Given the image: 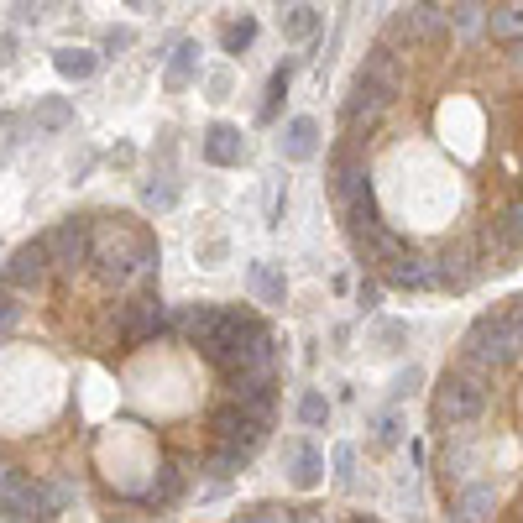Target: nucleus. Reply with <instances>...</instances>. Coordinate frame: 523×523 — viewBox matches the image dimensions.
Masks as SVG:
<instances>
[{
    "mask_svg": "<svg viewBox=\"0 0 523 523\" xmlns=\"http://www.w3.org/2000/svg\"><path fill=\"white\" fill-rule=\"evenodd\" d=\"M246 461H252L246 450H236V445H220V450H215V461H210V471H215V487H225V482H231V476H236Z\"/></svg>",
    "mask_w": 523,
    "mask_h": 523,
    "instance_id": "29",
    "label": "nucleus"
},
{
    "mask_svg": "<svg viewBox=\"0 0 523 523\" xmlns=\"http://www.w3.org/2000/svg\"><path fill=\"white\" fill-rule=\"evenodd\" d=\"M42 241H48L58 272H79V267L89 262V220H63V225H53Z\"/></svg>",
    "mask_w": 523,
    "mask_h": 523,
    "instance_id": "7",
    "label": "nucleus"
},
{
    "mask_svg": "<svg viewBox=\"0 0 523 523\" xmlns=\"http://www.w3.org/2000/svg\"><path fill=\"white\" fill-rule=\"evenodd\" d=\"M11 325H16V304H11V299H0V335H6Z\"/></svg>",
    "mask_w": 523,
    "mask_h": 523,
    "instance_id": "39",
    "label": "nucleus"
},
{
    "mask_svg": "<svg viewBox=\"0 0 523 523\" xmlns=\"http://www.w3.org/2000/svg\"><path fill=\"white\" fill-rule=\"evenodd\" d=\"M241 518L246 523H272V518H293V513L278 508V503H252V508H241Z\"/></svg>",
    "mask_w": 523,
    "mask_h": 523,
    "instance_id": "34",
    "label": "nucleus"
},
{
    "mask_svg": "<svg viewBox=\"0 0 523 523\" xmlns=\"http://www.w3.org/2000/svg\"><path fill=\"white\" fill-rule=\"evenodd\" d=\"M0 508H6V518H53V513H48V492L32 487L21 471L11 476V487L0 492Z\"/></svg>",
    "mask_w": 523,
    "mask_h": 523,
    "instance_id": "14",
    "label": "nucleus"
},
{
    "mask_svg": "<svg viewBox=\"0 0 523 523\" xmlns=\"http://www.w3.org/2000/svg\"><path fill=\"white\" fill-rule=\"evenodd\" d=\"M492 508H497L492 487H466V492L456 497V508H450V518H461V523H476V518H492Z\"/></svg>",
    "mask_w": 523,
    "mask_h": 523,
    "instance_id": "25",
    "label": "nucleus"
},
{
    "mask_svg": "<svg viewBox=\"0 0 523 523\" xmlns=\"http://www.w3.org/2000/svg\"><path fill=\"white\" fill-rule=\"evenodd\" d=\"M393 48H440L450 37V0H414V6L393 11L388 32Z\"/></svg>",
    "mask_w": 523,
    "mask_h": 523,
    "instance_id": "3",
    "label": "nucleus"
},
{
    "mask_svg": "<svg viewBox=\"0 0 523 523\" xmlns=\"http://www.w3.org/2000/svg\"><path fill=\"white\" fill-rule=\"evenodd\" d=\"M283 461H288V482L299 487V492H314L325 482V456L314 445H304V440H288L283 445Z\"/></svg>",
    "mask_w": 523,
    "mask_h": 523,
    "instance_id": "12",
    "label": "nucleus"
},
{
    "mask_svg": "<svg viewBox=\"0 0 523 523\" xmlns=\"http://www.w3.org/2000/svg\"><path fill=\"white\" fill-rule=\"evenodd\" d=\"M503 63H508V74H513V79H523V37H518V42H508Z\"/></svg>",
    "mask_w": 523,
    "mask_h": 523,
    "instance_id": "36",
    "label": "nucleus"
},
{
    "mask_svg": "<svg viewBox=\"0 0 523 523\" xmlns=\"http://www.w3.org/2000/svg\"><path fill=\"white\" fill-rule=\"evenodd\" d=\"M121 335L131 340V346H142V340L168 335V309H163V299L142 293L136 304H126V314H121Z\"/></svg>",
    "mask_w": 523,
    "mask_h": 523,
    "instance_id": "10",
    "label": "nucleus"
},
{
    "mask_svg": "<svg viewBox=\"0 0 523 523\" xmlns=\"http://www.w3.org/2000/svg\"><path fill=\"white\" fill-rule=\"evenodd\" d=\"M178 497H184V471H178V466H163V471H157V482L142 492V503H147V508H173Z\"/></svg>",
    "mask_w": 523,
    "mask_h": 523,
    "instance_id": "23",
    "label": "nucleus"
},
{
    "mask_svg": "<svg viewBox=\"0 0 523 523\" xmlns=\"http://www.w3.org/2000/svg\"><path fill=\"white\" fill-rule=\"evenodd\" d=\"M414 388H419V372H414V367H408V372H403V377L393 382V398H403V393H414Z\"/></svg>",
    "mask_w": 523,
    "mask_h": 523,
    "instance_id": "37",
    "label": "nucleus"
},
{
    "mask_svg": "<svg viewBox=\"0 0 523 523\" xmlns=\"http://www.w3.org/2000/svg\"><path fill=\"white\" fill-rule=\"evenodd\" d=\"M48 272H53V252H48V241H27V246H16L11 262H6V278L11 288H42L48 283Z\"/></svg>",
    "mask_w": 523,
    "mask_h": 523,
    "instance_id": "8",
    "label": "nucleus"
},
{
    "mask_svg": "<svg viewBox=\"0 0 523 523\" xmlns=\"http://www.w3.org/2000/svg\"><path fill=\"white\" fill-rule=\"evenodd\" d=\"M246 283H252L257 304H283L288 299V283H283V272L272 262H252V267H246Z\"/></svg>",
    "mask_w": 523,
    "mask_h": 523,
    "instance_id": "20",
    "label": "nucleus"
},
{
    "mask_svg": "<svg viewBox=\"0 0 523 523\" xmlns=\"http://www.w3.org/2000/svg\"><path fill=\"white\" fill-rule=\"evenodd\" d=\"M476 278H482V267H476L466 252H440L435 257V288H450V293H466Z\"/></svg>",
    "mask_w": 523,
    "mask_h": 523,
    "instance_id": "18",
    "label": "nucleus"
},
{
    "mask_svg": "<svg viewBox=\"0 0 523 523\" xmlns=\"http://www.w3.org/2000/svg\"><path fill=\"white\" fill-rule=\"evenodd\" d=\"M377 435H382V440H388V445H393V440L403 435V429H398V419H382V424H377Z\"/></svg>",
    "mask_w": 523,
    "mask_h": 523,
    "instance_id": "40",
    "label": "nucleus"
},
{
    "mask_svg": "<svg viewBox=\"0 0 523 523\" xmlns=\"http://www.w3.org/2000/svg\"><path fill=\"white\" fill-rule=\"evenodd\" d=\"M173 199H178V189L168 184V178H152V184H142V204H147V210H173Z\"/></svg>",
    "mask_w": 523,
    "mask_h": 523,
    "instance_id": "32",
    "label": "nucleus"
},
{
    "mask_svg": "<svg viewBox=\"0 0 523 523\" xmlns=\"http://www.w3.org/2000/svg\"><path fill=\"white\" fill-rule=\"evenodd\" d=\"M356 304L372 314V309H377V283H361V288H356Z\"/></svg>",
    "mask_w": 523,
    "mask_h": 523,
    "instance_id": "38",
    "label": "nucleus"
},
{
    "mask_svg": "<svg viewBox=\"0 0 523 523\" xmlns=\"http://www.w3.org/2000/svg\"><path fill=\"white\" fill-rule=\"evenodd\" d=\"M361 74H367L372 84H382L388 95H403V58L388 37L377 42V48H367V58H361Z\"/></svg>",
    "mask_w": 523,
    "mask_h": 523,
    "instance_id": "13",
    "label": "nucleus"
},
{
    "mask_svg": "<svg viewBox=\"0 0 523 523\" xmlns=\"http://www.w3.org/2000/svg\"><path fill=\"white\" fill-rule=\"evenodd\" d=\"M278 152L288 157V163H309V157H320V126H314L309 116H293L278 136Z\"/></svg>",
    "mask_w": 523,
    "mask_h": 523,
    "instance_id": "15",
    "label": "nucleus"
},
{
    "mask_svg": "<svg viewBox=\"0 0 523 523\" xmlns=\"http://www.w3.org/2000/svg\"><path fill=\"white\" fill-rule=\"evenodd\" d=\"M204 163H215V168H236L241 163V131L231 121H215L210 131H204Z\"/></svg>",
    "mask_w": 523,
    "mask_h": 523,
    "instance_id": "17",
    "label": "nucleus"
},
{
    "mask_svg": "<svg viewBox=\"0 0 523 523\" xmlns=\"http://www.w3.org/2000/svg\"><path fill=\"white\" fill-rule=\"evenodd\" d=\"M225 53H246V48H252V42H257V21L252 16H241V21H231V27H225Z\"/></svg>",
    "mask_w": 523,
    "mask_h": 523,
    "instance_id": "30",
    "label": "nucleus"
},
{
    "mask_svg": "<svg viewBox=\"0 0 523 523\" xmlns=\"http://www.w3.org/2000/svg\"><path fill=\"white\" fill-rule=\"evenodd\" d=\"M89 262L116 288H147L157 272V241L126 220H105V225H89Z\"/></svg>",
    "mask_w": 523,
    "mask_h": 523,
    "instance_id": "1",
    "label": "nucleus"
},
{
    "mask_svg": "<svg viewBox=\"0 0 523 523\" xmlns=\"http://www.w3.org/2000/svg\"><path fill=\"white\" fill-rule=\"evenodd\" d=\"M335 482H340V487H356V450H351V445L335 450Z\"/></svg>",
    "mask_w": 523,
    "mask_h": 523,
    "instance_id": "33",
    "label": "nucleus"
},
{
    "mask_svg": "<svg viewBox=\"0 0 523 523\" xmlns=\"http://www.w3.org/2000/svg\"><path fill=\"white\" fill-rule=\"evenodd\" d=\"M325 419H330V398H325V393H304V398H299V424L320 429Z\"/></svg>",
    "mask_w": 523,
    "mask_h": 523,
    "instance_id": "31",
    "label": "nucleus"
},
{
    "mask_svg": "<svg viewBox=\"0 0 523 523\" xmlns=\"http://www.w3.org/2000/svg\"><path fill=\"white\" fill-rule=\"evenodd\" d=\"M32 126H37V131H63V126H74V105H68L63 95L37 100V105H32Z\"/></svg>",
    "mask_w": 523,
    "mask_h": 523,
    "instance_id": "24",
    "label": "nucleus"
},
{
    "mask_svg": "<svg viewBox=\"0 0 523 523\" xmlns=\"http://www.w3.org/2000/svg\"><path fill=\"white\" fill-rule=\"evenodd\" d=\"M351 252H356V262L361 267H388V262H398L403 252H408V241L403 236H393L388 225H372V231H351Z\"/></svg>",
    "mask_w": 523,
    "mask_h": 523,
    "instance_id": "9",
    "label": "nucleus"
},
{
    "mask_svg": "<svg viewBox=\"0 0 523 523\" xmlns=\"http://www.w3.org/2000/svg\"><path fill=\"white\" fill-rule=\"evenodd\" d=\"M487 398H492V377L487 372H476V367L445 372L440 388H435V424H450V429L476 424L487 414Z\"/></svg>",
    "mask_w": 523,
    "mask_h": 523,
    "instance_id": "2",
    "label": "nucleus"
},
{
    "mask_svg": "<svg viewBox=\"0 0 523 523\" xmlns=\"http://www.w3.org/2000/svg\"><path fill=\"white\" fill-rule=\"evenodd\" d=\"M398 95H388L382 84H372L367 74H356V84L346 89V100H340V126H346V147H361L367 136L382 126V116L393 110Z\"/></svg>",
    "mask_w": 523,
    "mask_h": 523,
    "instance_id": "4",
    "label": "nucleus"
},
{
    "mask_svg": "<svg viewBox=\"0 0 523 523\" xmlns=\"http://www.w3.org/2000/svg\"><path fill=\"white\" fill-rule=\"evenodd\" d=\"M194 74H199V42H178L173 58H168V68H163V84L178 95L184 84H194Z\"/></svg>",
    "mask_w": 523,
    "mask_h": 523,
    "instance_id": "21",
    "label": "nucleus"
},
{
    "mask_svg": "<svg viewBox=\"0 0 523 523\" xmlns=\"http://www.w3.org/2000/svg\"><path fill=\"white\" fill-rule=\"evenodd\" d=\"M382 283H388V288H408V293L435 288V262H424V257H414V252H403L398 262L382 267Z\"/></svg>",
    "mask_w": 523,
    "mask_h": 523,
    "instance_id": "16",
    "label": "nucleus"
},
{
    "mask_svg": "<svg viewBox=\"0 0 523 523\" xmlns=\"http://www.w3.org/2000/svg\"><path fill=\"white\" fill-rule=\"evenodd\" d=\"M131 6H136V11H157V0H131Z\"/></svg>",
    "mask_w": 523,
    "mask_h": 523,
    "instance_id": "41",
    "label": "nucleus"
},
{
    "mask_svg": "<svg viewBox=\"0 0 523 523\" xmlns=\"http://www.w3.org/2000/svg\"><path fill=\"white\" fill-rule=\"evenodd\" d=\"M126 48H131V32H126V27H110V32H105V48H100V53H105V58H116V53H126Z\"/></svg>",
    "mask_w": 523,
    "mask_h": 523,
    "instance_id": "35",
    "label": "nucleus"
},
{
    "mask_svg": "<svg viewBox=\"0 0 523 523\" xmlns=\"http://www.w3.org/2000/svg\"><path fill=\"white\" fill-rule=\"evenodd\" d=\"M210 429H215V440H220V445H236V450H246V456H252V450L267 440V429H272V424L252 419V414H246V403H225Z\"/></svg>",
    "mask_w": 523,
    "mask_h": 523,
    "instance_id": "6",
    "label": "nucleus"
},
{
    "mask_svg": "<svg viewBox=\"0 0 523 523\" xmlns=\"http://www.w3.org/2000/svg\"><path fill=\"white\" fill-rule=\"evenodd\" d=\"M288 79H293V63L272 68V79H267V100H262V110H257V121H278V105H283V95H288Z\"/></svg>",
    "mask_w": 523,
    "mask_h": 523,
    "instance_id": "28",
    "label": "nucleus"
},
{
    "mask_svg": "<svg viewBox=\"0 0 523 523\" xmlns=\"http://www.w3.org/2000/svg\"><path fill=\"white\" fill-rule=\"evenodd\" d=\"M492 27V0H450V37L461 48H476Z\"/></svg>",
    "mask_w": 523,
    "mask_h": 523,
    "instance_id": "11",
    "label": "nucleus"
},
{
    "mask_svg": "<svg viewBox=\"0 0 523 523\" xmlns=\"http://www.w3.org/2000/svg\"><path fill=\"white\" fill-rule=\"evenodd\" d=\"M330 199H335V215H340V210H351L356 199H372L367 157H356V147H346V142L330 152Z\"/></svg>",
    "mask_w": 523,
    "mask_h": 523,
    "instance_id": "5",
    "label": "nucleus"
},
{
    "mask_svg": "<svg viewBox=\"0 0 523 523\" xmlns=\"http://www.w3.org/2000/svg\"><path fill=\"white\" fill-rule=\"evenodd\" d=\"M53 68H58V74L63 79H89V74H95V68H100V53H84V48H58L53 53Z\"/></svg>",
    "mask_w": 523,
    "mask_h": 523,
    "instance_id": "26",
    "label": "nucleus"
},
{
    "mask_svg": "<svg viewBox=\"0 0 523 523\" xmlns=\"http://www.w3.org/2000/svg\"><path fill=\"white\" fill-rule=\"evenodd\" d=\"M314 32H320V11H314V0H304V6H293L283 16V37L288 42H309Z\"/></svg>",
    "mask_w": 523,
    "mask_h": 523,
    "instance_id": "27",
    "label": "nucleus"
},
{
    "mask_svg": "<svg viewBox=\"0 0 523 523\" xmlns=\"http://www.w3.org/2000/svg\"><path fill=\"white\" fill-rule=\"evenodd\" d=\"M487 37H497V42H518L523 37V0H492Z\"/></svg>",
    "mask_w": 523,
    "mask_h": 523,
    "instance_id": "22",
    "label": "nucleus"
},
{
    "mask_svg": "<svg viewBox=\"0 0 523 523\" xmlns=\"http://www.w3.org/2000/svg\"><path fill=\"white\" fill-rule=\"evenodd\" d=\"M220 320H225L220 304H189L184 314H178V335H184L189 346H204V340L220 330Z\"/></svg>",
    "mask_w": 523,
    "mask_h": 523,
    "instance_id": "19",
    "label": "nucleus"
}]
</instances>
